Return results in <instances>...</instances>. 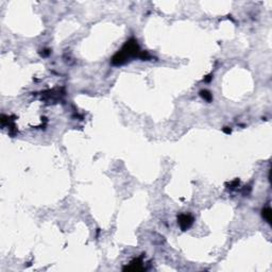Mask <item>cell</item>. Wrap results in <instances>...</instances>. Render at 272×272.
Listing matches in <instances>:
<instances>
[{
	"mask_svg": "<svg viewBox=\"0 0 272 272\" xmlns=\"http://www.w3.org/2000/svg\"><path fill=\"white\" fill-rule=\"evenodd\" d=\"M140 55L139 47L137 45V42L135 39H131V41L127 42V44L122 47L120 51H118L114 55L112 63L114 65H121V64L126 63L130 58H134Z\"/></svg>",
	"mask_w": 272,
	"mask_h": 272,
	"instance_id": "cell-1",
	"label": "cell"
},
{
	"mask_svg": "<svg viewBox=\"0 0 272 272\" xmlns=\"http://www.w3.org/2000/svg\"><path fill=\"white\" fill-rule=\"evenodd\" d=\"M178 222L180 228L182 229V231H186L188 228H190V225L193 224L194 219L190 215L187 214H182L178 217Z\"/></svg>",
	"mask_w": 272,
	"mask_h": 272,
	"instance_id": "cell-2",
	"label": "cell"
},
{
	"mask_svg": "<svg viewBox=\"0 0 272 272\" xmlns=\"http://www.w3.org/2000/svg\"><path fill=\"white\" fill-rule=\"evenodd\" d=\"M140 265H141L140 259H135V260H133V262L131 263V265H130L129 267H126L123 269H124V270H134V271L143 270V267H141Z\"/></svg>",
	"mask_w": 272,
	"mask_h": 272,
	"instance_id": "cell-3",
	"label": "cell"
},
{
	"mask_svg": "<svg viewBox=\"0 0 272 272\" xmlns=\"http://www.w3.org/2000/svg\"><path fill=\"white\" fill-rule=\"evenodd\" d=\"M262 213H263L262 215H263L264 219L267 221L268 223H270L271 222V209H270V207H266V209H264Z\"/></svg>",
	"mask_w": 272,
	"mask_h": 272,
	"instance_id": "cell-4",
	"label": "cell"
},
{
	"mask_svg": "<svg viewBox=\"0 0 272 272\" xmlns=\"http://www.w3.org/2000/svg\"><path fill=\"white\" fill-rule=\"evenodd\" d=\"M200 95H201V97L203 98L204 100L209 101V102L212 101L213 97H212V94H210L209 90H201V92H200Z\"/></svg>",
	"mask_w": 272,
	"mask_h": 272,
	"instance_id": "cell-5",
	"label": "cell"
},
{
	"mask_svg": "<svg viewBox=\"0 0 272 272\" xmlns=\"http://www.w3.org/2000/svg\"><path fill=\"white\" fill-rule=\"evenodd\" d=\"M223 131H224L225 133H228V134H230V133H231V129H225V128H224V129H223Z\"/></svg>",
	"mask_w": 272,
	"mask_h": 272,
	"instance_id": "cell-6",
	"label": "cell"
}]
</instances>
